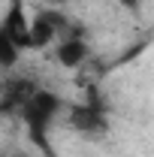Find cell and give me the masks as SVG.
<instances>
[{
  "label": "cell",
  "mask_w": 154,
  "mask_h": 157,
  "mask_svg": "<svg viewBox=\"0 0 154 157\" xmlns=\"http://www.w3.org/2000/svg\"><path fill=\"white\" fill-rule=\"evenodd\" d=\"M39 91V85L33 78H24V76H9L3 78V88H0V112L6 118H18L21 106Z\"/></svg>",
  "instance_id": "277c9868"
},
{
  "label": "cell",
  "mask_w": 154,
  "mask_h": 157,
  "mask_svg": "<svg viewBox=\"0 0 154 157\" xmlns=\"http://www.w3.org/2000/svg\"><path fill=\"white\" fill-rule=\"evenodd\" d=\"M64 106H67V103H64L60 94L39 88L37 94L21 106V112H18V121L24 124L27 145H30V148H37L42 157H58V154H55V145H52L48 130H52L55 118L64 112Z\"/></svg>",
  "instance_id": "6da1fadb"
},
{
  "label": "cell",
  "mask_w": 154,
  "mask_h": 157,
  "mask_svg": "<svg viewBox=\"0 0 154 157\" xmlns=\"http://www.w3.org/2000/svg\"><path fill=\"white\" fill-rule=\"evenodd\" d=\"M121 6H127V9H139V0H118Z\"/></svg>",
  "instance_id": "9c48e42d"
},
{
  "label": "cell",
  "mask_w": 154,
  "mask_h": 157,
  "mask_svg": "<svg viewBox=\"0 0 154 157\" xmlns=\"http://www.w3.org/2000/svg\"><path fill=\"white\" fill-rule=\"evenodd\" d=\"M48 3H60V0H48Z\"/></svg>",
  "instance_id": "30bf717a"
},
{
  "label": "cell",
  "mask_w": 154,
  "mask_h": 157,
  "mask_svg": "<svg viewBox=\"0 0 154 157\" xmlns=\"http://www.w3.org/2000/svg\"><path fill=\"white\" fill-rule=\"evenodd\" d=\"M0 36L12 39L21 52H33V18L24 12V0H9L0 18Z\"/></svg>",
  "instance_id": "3957f363"
},
{
  "label": "cell",
  "mask_w": 154,
  "mask_h": 157,
  "mask_svg": "<svg viewBox=\"0 0 154 157\" xmlns=\"http://www.w3.org/2000/svg\"><path fill=\"white\" fill-rule=\"evenodd\" d=\"M73 33L70 30V21L60 15L58 9H48V12H39L33 18V48H48L52 42H58L60 33Z\"/></svg>",
  "instance_id": "5b68a950"
},
{
  "label": "cell",
  "mask_w": 154,
  "mask_h": 157,
  "mask_svg": "<svg viewBox=\"0 0 154 157\" xmlns=\"http://www.w3.org/2000/svg\"><path fill=\"white\" fill-rule=\"evenodd\" d=\"M33 151L37 148H12V151H6V157H37Z\"/></svg>",
  "instance_id": "ba28073f"
},
{
  "label": "cell",
  "mask_w": 154,
  "mask_h": 157,
  "mask_svg": "<svg viewBox=\"0 0 154 157\" xmlns=\"http://www.w3.org/2000/svg\"><path fill=\"white\" fill-rule=\"evenodd\" d=\"M55 58L64 70H79V67H85L88 58H91V48H88V39L82 36V30H73V33H67V36L58 42V48H55Z\"/></svg>",
  "instance_id": "8992f818"
},
{
  "label": "cell",
  "mask_w": 154,
  "mask_h": 157,
  "mask_svg": "<svg viewBox=\"0 0 154 157\" xmlns=\"http://www.w3.org/2000/svg\"><path fill=\"white\" fill-rule=\"evenodd\" d=\"M67 127L79 133L82 139H103L109 133V112L103 103L88 100V103H67Z\"/></svg>",
  "instance_id": "7a4b0ae2"
},
{
  "label": "cell",
  "mask_w": 154,
  "mask_h": 157,
  "mask_svg": "<svg viewBox=\"0 0 154 157\" xmlns=\"http://www.w3.org/2000/svg\"><path fill=\"white\" fill-rule=\"evenodd\" d=\"M21 55H24V52H21L12 39L0 36V70H3V73H12V70H15V63L21 60Z\"/></svg>",
  "instance_id": "52a82bcc"
}]
</instances>
